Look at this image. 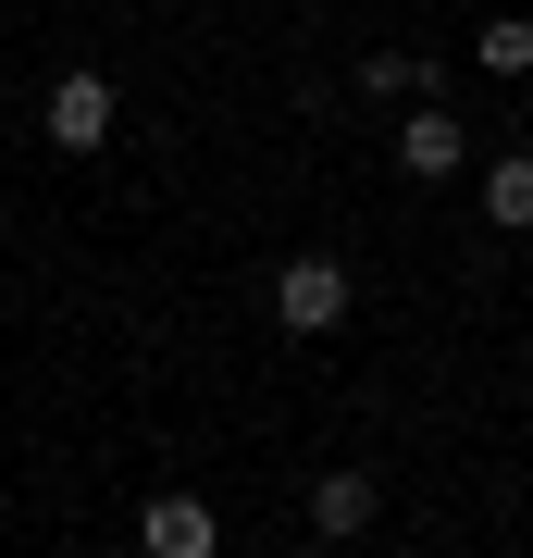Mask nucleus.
<instances>
[{
  "label": "nucleus",
  "mask_w": 533,
  "mask_h": 558,
  "mask_svg": "<svg viewBox=\"0 0 533 558\" xmlns=\"http://www.w3.org/2000/svg\"><path fill=\"white\" fill-rule=\"evenodd\" d=\"M274 323H286V336H336V323H348V260L336 248L274 260Z\"/></svg>",
  "instance_id": "obj_1"
},
{
  "label": "nucleus",
  "mask_w": 533,
  "mask_h": 558,
  "mask_svg": "<svg viewBox=\"0 0 533 558\" xmlns=\"http://www.w3.org/2000/svg\"><path fill=\"white\" fill-rule=\"evenodd\" d=\"M50 149H99L112 137V75H50Z\"/></svg>",
  "instance_id": "obj_2"
},
{
  "label": "nucleus",
  "mask_w": 533,
  "mask_h": 558,
  "mask_svg": "<svg viewBox=\"0 0 533 558\" xmlns=\"http://www.w3.org/2000/svg\"><path fill=\"white\" fill-rule=\"evenodd\" d=\"M472 161V137H459L447 100H410V124H397V174H459Z\"/></svg>",
  "instance_id": "obj_3"
},
{
  "label": "nucleus",
  "mask_w": 533,
  "mask_h": 558,
  "mask_svg": "<svg viewBox=\"0 0 533 558\" xmlns=\"http://www.w3.org/2000/svg\"><path fill=\"white\" fill-rule=\"evenodd\" d=\"M137 546L149 558H211V509H198V497H149L137 509Z\"/></svg>",
  "instance_id": "obj_4"
},
{
  "label": "nucleus",
  "mask_w": 533,
  "mask_h": 558,
  "mask_svg": "<svg viewBox=\"0 0 533 558\" xmlns=\"http://www.w3.org/2000/svg\"><path fill=\"white\" fill-rule=\"evenodd\" d=\"M373 509H385V497H373V472H323V484H311V534H336V546H348V534H373Z\"/></svg>",
  "instance_id": "obj_5"
},
{
  "label": "nucleus",
  "mask_w": 533,
  "mask_h": 558,
  "mask_svg": "<svg viewBox=\"0 0 533 558\" xmlns=\"http://www.w3.org/2000/svg\"><path fill=\"white\" fill-rule=\"evenodd\" d=\"M484 223H496V236H533V149H509L484 174Z\"/></svg>",
  "instance_id": "obj_6"
},
{
  "label": "nucleus",
  "mask_w": 533,
  "mask_h": 558,
  "mask_svg": "<svg viewBox=\"0 0 533 558\" xmlns=\"http://www.w3.org/2000/svg\"><path fill=\"white\" fill-rule=\"evenodd\" d=\"M422 87H435L422 50H373V62H360V100H422Z\"/></svg>",
  "instance_id": "obj_7"
},
{
  "label": "nucleus",
  "mask_w": 533,
  "mask_h": 558,
  "mask_svg": "<svg viewBox=\"0 0 533 558\" xmlns=\"http://www.w3.org/2000/svg\"><path fill=\"white\" fill-rule=\"evenodd\" d=\"M484 62H496V75H533V25L496 13V25H484Z\"/></svg>",
  "instance_id": "obj_8"
}]
</instances>
